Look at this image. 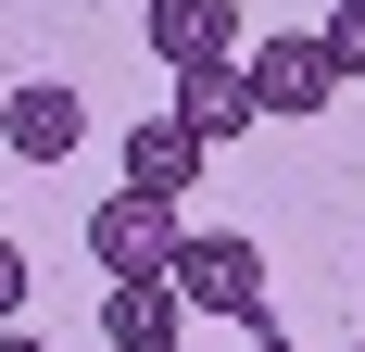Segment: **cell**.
<instances>
[{
	"label": "cell",
	"mask_w": 365,
	"mask_h": 352,
	"mask_svg": "<svg viewBox=\"0 0 365 352\" xmlns=\"http://www.w3.org/2000/svg\"><path fill=\"white\" fill-rule=\"evenodd\" d=\"M0 139H13V164H63L88 139V101H76L63 76H13L0 88Z\"/></svg>",
	"instance_id": "277c9868"
},
{
	"label": "cell",
	"mask_w": 365,
	"mask_h": 352,
	"mask_svg": "<svg viewBox=\"0 0 365 352\" xmlns=\"http://www.w3.org/2000/svg\"><path fill=\"white\" fill-rule=\"evenodd\" d=\"M13 315H26V252L0 239V327H13Z\"/></svg>",
	"instance_id": "30bf717a"
},
{
	"label": "cell",
	"mask_w": 365,
	"mask_h": 352,
	"mask_svg": "<svg viewBox=\"0 0 365 352\" xmlns=\"http://www.w3.org/2000/svg\"><path fill=\"white\" fill-rule=\"evenodd\" d=\"M240 76H252V113H328V88H340V63H328V38H315V26L252 38Z\"/></svg>",
	"instance_id": "3957f363"
},
{
	"label": "cell",
	"mask_w": 365,
	"mask_h": 352,
	"mask_svg": "<svg viewBox=\"0 0 365 352\" xmlns=\"http://www.w3.org/2000/svg\"><path fill=\"white\" fill-rule=\"evenodd\" d=\"M164 352H189V340H164Z\"/></svg>",
	"instance_id": "7c38bea8"
},
{
	"label": "cell",
	"mask_w": 365,
	"mask_h": 352,
	"mask_svg": "<svg viewBox=\"0 0 365 352\" xmlns=\"http://www.w3.org/2000/svg\"><path fill=\"white\" fill-rule=\"evenodd\" d=\"M177 315H189V302H177L164 277H113V289H101V340H113V352H164Z\"/></svg>",
	"instance_id": "ba28073f"
},
{
	"label": "cell",
	"mask_w": 365,
	"mask_h": 352,
	"mask_svg": "<svg viewBox=\"0 0 365 352\" xmlns=\"http://www.w3.org/2000/svg\"><path fill=\"white\" fill-rule=\"evenodd\" d=\"M164 289H177L189 315H227V327H264V252L240 239V227H215V239H177V264H164Z\"/></svg>",
	"instance_id": "6da1fadb"
},
{
	"label": "cell",
	"mask_w": 365,
	"mask_h": 352,
	"mask_svg": "<svg viewBox=\"0 0 365 352\" xmlns=\"http://www.w3.org/2000/svg\"><path fill=\"white\" fill-rule=\"evenodd\" d=\"M0 352H38V340H26V327H0Z\"/></svg>",
	"instance_id": "8fae6325"
},
{
	"label": "cell",
	"mask_w": 365,
	"mask_h": 352,
	"mask_svg": "<svg viewBox=\"0 0 365 352\" xmlns=\"http://www.w3.org/2000/svg\"><path fill=\"white\" fill-rule=\"evenodd\" d=\"M189 176H202V139H189L177 113L126 126V189H151V202H189Z\"/></svg>",
	"instance_id": "52a82bcc"
},
{
	"label": "cell",
	"mask_w": 365,
	"mask_h": 352,
	"mask_svg": "<svg viewBox=\"0 0 365 352\" xmlns=\"http://www.w3.org/2000/svg\"><path fill=\"white\" fill-rule=\"evenodd\" d=\"M139 26H151L164 63H227V51H240V13H227V0H151Z\"/></svg>",
	"instance_id": "8992f818"
},
{
	"label": "cell",
	"mask_w": 365,
	"mask_h": 352,
	"mask_svg": "<svg viewBox=\"0 0 365 352\" xmlns=\"http://www.w3.org/2000/svg\"><path fill=\"white\" fill-rule=\"evenodd\" d=\"M315 38H328V63H340V88H353V76H365V0H328V26H315Z\"/></svg>",
	"instance_id": "9c48e42d"
},
{
	"label": "cell",
	"mask_w": 365,
	"mask_h": 352,
	"mask_svg": "<svg viewBox=\"0 0 365 352\" xmlns=\"http://www.w3.org/2000/svg\"><path fill=\"white\" fill-rule=\"evenodd\" d=\"M353 352H365V340H353Z\"/></svg>",
	"instance_id": "5bb4252c"
},
{
	"label": "cell",
	"mask_w": 365,
	"mask_h": 352,
	"mask_svg": "<svg viewBox=\"0 0 365 352\" xmlns=\"http://www.w3.org/2000/svg\"><path fill=\"white\" fill-rule=\"evenodd\" d=\"M264 352H277V340H264Z\"/></svg>",
	"instance_id": "4fadbf2b"
},
{
	"label": "cell",
	"mask_w": 365,
	"mask_h": 352,
	"mask_svg": "<svg viewBox=\"0 0 365 352\" xmlns=\"http://www.w3.org/2000/svg\"><path fill=\"white\" fill-rule=\"evenodd\" d=\"M177 126H189L202 151L240 139V126H264V113H252V76H240V51H227V63H177Z\"/></svg>",
	"instance_id": "5b68a950"
},
{
	"label": "cell",
	"mask_w": 365,
	"mask_h": 352,
	"mask_svg": "<svg viewBox=\"0 0 365 352\" xmlns=\"http://www.w3.org/2000/svg\"><path fill=\"white\" fill-rule=\"evenodd\" d=\"M177 202H151V189H113L101 214H88V264H101V277H164V264H177Z\"/></svg>",
	"instance_id": "7a4b0ae2"
}]
</instances>
